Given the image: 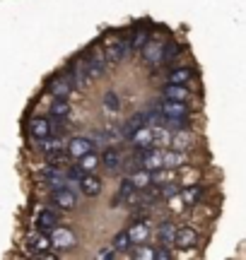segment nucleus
Listing matches in <instances>:
<instances>
[{
    "label": "nucleus",
    "mask_w": 246,
    "mask_h": 260,
    "mask_svg": "<svg viewBox=\"0 0 246 260\" xmlns=\"http://www.w3.org/2000/svg\"><path fill=\"white\" fill-rule=\"evenodd\" d=\"M82 63L87 65V70H89V75L92 77H104L106 70H109V58L102 53V51H95L92 56H85L82 58Z\"/></svg>",
    "instance_id": "3"
},
{
    "label": "nucleus",
    "mask_w": 246,
    "mask_h": 260,
    "mask_svg": "<svg viewBox=\"0 0 246 260\" xmlns=\"http://www.w3.org/2000/svg\"><path fill=\"white\" fill-rule=\"evenodd\" d=\"M68 113H70V106H68L66 99H56L51 106V116L53 118H68Z\"/></svg>",
    "instance_id": "29"
},
{
    "label": "nucleus",
    "mask_w": 246,
    "mask_h": 260,
    "mask_svg": "<svg viewBox=\"0 0 246 260\" xmlns=\"http://www.w3.org/2000/svg\"><path fill=\"white\" fill-rule=\"evenodd\" d=\"M140 51H142V63L150 65V68H160V60H162V44H157V41H147V44H145Z\"/></svg>",
    "instance_id": "11"
},
{
    "label": "nucleus",
    "mask_w": 246,
    "mask_h": 260,
    "mask_svg": "<svg viewBox=\"0 0 246 260\" xmlns=\"http://www.w3.org/2000/svg\"><path fill=\"white\" fill-rule=\"evenodd\" d=\"M97 164H99V157H97L95 152H87L85 157H80V167L85 169L87 174H92V171L97 169Z\"/></svg>",
    "instance_id": "30"
},
{
    "label": "nucleus",
    "mask_w": 246,
    "mask_h": 260,
    "mask_svg": "<svg viewBox=\"0 0 246 260\" xmlns=\"http://www.w3.org/2000/svg\"><path fill=\"white\" fill-rule=\"evenodd\" d=\"M46 154V164L48 167H66L70 161V154L68 149H51V152H44Z\"/></svg>",
    "instance_id": "24"
},
{
    "label": "nucleus",
    "mask_w": 246,
    "mask_h": 260,
    "mask_svg": "<svg viewBox=\"0 0 246 260\" xmlns=\"http://www.w3.org/2000/svg\"><path fill=\"white\" fill-rule=\"evenodd\" d=\"M203 193H205V190H203V188L200 186H191V188H181L179 190V195L181 198H183V203L186 205H196L200 200V198H203Z\"/></svg>",
    "instance_id": "25"
},
{
    "label": "nucleus",
    "mask_w": 246,
    "mask_h": 260,
    "mask_svg": "<svg viewBox=\"0 0 246 260\" xmlns=\"http://www.w3.org/2000/svg\"><path fill=\"white\" fill-rule=\"evenodd\" d=\"M147 234H150V224H147V219H140V222H135L131 229H128V236H131L133 246H135V243H145Z\"/></svg>",
    "instance_id": "23"
},
{
    "label": "nucleus",
    "mask_w": 246,
    "mask_h": 260,
    "mask_svg": "<svg viewBox=\"0 0 246 260\" xmlns=\"http://www.w3.org/2000/svg\"><path fill=\"white\" fill-rule=\"evenodd\" d=\"M174 236H176V224L174 222H162L160 226H157V239H160L162 246L171 248V246H174Z\"/></svg>",
    "instance_id": "20"
},
{
    "label": "nucleus",
    "mask_w": 246,
    "mask_h": 260,
    "mask_svg": "<svg viewBox=\"0 0 246 260\" xmlns=\"http://www.w3.org/2000/svg\"><path fill=\"white\" fill-rule=\"evenodd\" d=\"M145 125H150V116H147V111H138V113H133L131 118L126 121V125H123V138L126 140H131L135 133L140 128H145Z\"/></svg>",
    "instance_id": "6"
},
{
    "label": "nucleus",
    "mask_w": 246,
    "mask_h": 260,
    "mask_svg": "<svg viewBox=\"0 0 246 260\" xmlns=\"http://www.w3.org/2000/svg\"><path fill=\"white\" fill-rule=\"evenodd\" d=\"M162 96L164 99H176V102H186L191 96L189 87L186 84H174V82H167L162 87Z\"/></svg>",
    "instance_id": "13"
},
{
    "label": "nucleus",
    "mask_w": 246,
    "mask_h": 260,
    "mask_svg": "<svg viewBox=\"0 0 246 260\" xmlns=\"http://www.w3.org/2000/svg\"><path fill=\"white\" fill-rule=\"evenodd\" d=\"M128 53H131V44H128V39H114L111 48L106 51L109 65H111V63H121V60L128 56Z\"/></svg>",
    "instance_id": "12"
},
{
    "label": "nucleus",
    "mask_w": 246,
    "mask_h": 260,
    "mask_svg": "<svg viewBox=\"0 0 246 260\" xmlns=\"http://www.w3.org/2000/svg\"><path fill=\"white\" fill-rule=\"evenodd\" d=\"M51 135V121L48 118H32L29 121V138L32 140H41Z\"/></svg>",
    "instance_id": "15"
},
{
    "label": "nucleus",
    "mask_w": 246,
    "mask_h": 260,
    "mask_svg": "<svg viewBox=\"0 0 246 260\" xmlns=\"http://www.w3.org/2000/svg\"><path fill=\"white\" fill-rule=\"evenodd\" d=\"M48 248H51V239H48L46 234H32L27 241V253L29 255H46Z\"/></svg>",
    "instance_id": "8"
},
{
    "label": "nucleus",
    "mask_w": 246,
    "mask_h": 260,
    "mask_svg": "<svg viewBox=\"0 0 246 260\" xmlns=\"http://www.w3.org/2000/svg\"><path fill=\"white\" fill-rule=\"evenodd\" d=\"M162 164L164 169H179L186 164V152L179 149H169V152H162Z\"/></svg>",
    "instance_id": "22"
},
{
    "label": "nucleus",
    "mask_w": 246,
    "mask_h": 260,
    "mask_svg": "<svg viewBox=\"0 0 246 260\" xmlns=\"http://www.w3.org/2000/svg\"><path fill=\"white\" fill-rule=\"evenodd\" d=\"M191 142H193V138H191V130H174V135H171L169 140V147L171 149H179V152H186V149H191Z\"/></svg>",
    "instance_id": "17"
},
{
    "label": "nucleus",
    "mask_w": 246,
    "mask_h": 260,
    "mask_svg": "<svg viewBox=\"0 0 246 260\" xmlns=\"http://www.w3.org/2000/svg\"><path fill=\"white\" fill-rule=\"evenodd\" d=\"M48 92L53 94V99H68L75 92V82L70 75H56L48 80Z\"/></svg>",
    "instance_id": "2"
},
{
    "label": "nucleus",
    "mask_w": 246,
    "mask_h": 260,
    "mask_svg": "<svg viewBox=\"0 0 246 260\" xmlns=\"http://www.w3.org/2000/svg\"><path fill=\"white\" fill-rule=\"evenodd\" d=\"M155 106L160 109L167 118H191V109L186 102H176V99H160L155 102Z\"/></svg>",
    "instance_id": "1"
},
{
    "label": "nucleus",
    "mask_w": 246,
    "mask_h": 260,
    "mask_svg": "<svg viewBox=\"0 0 246 260\" xmlns=\"http://www.w3.org/2000/svg\"><path fill=\"white\" fill-rule=\"evenodd\" d=\"M85 174H87V171L80 167V164H77V167H70V169L66 171V176H68V181H70V183H77V181L85 176Z\"/></svg>",
    "instance_id": "31"
},
{
    "label": "nucleus",
    "mask_w": 246,
    "mask_h": 260,
    "mask_svg": "<svg viewBox=\"0 0 246 260\" xmlns=\"http://www.w3.org/2000/svg\"><path fill=\"white\" fill-rule=\"evenodd\" d=\"M114 251L116 253H128L133 248V241H131V236H128V232H121V234H116V239H114Z\"/></svg>",
    "instance_id": "27"
},
{
    "label": "nucleus",
    "mask_w": 246,
    "mask_h": 260,
    "mask_svg": "<svg viewBox=\"0 0 246 260\" xmlns=\"http://www.w3.org/2000/svg\"><path fill=\"white\" fill-rule=\"evenodd\" d=\"M181 51H183V46H179L176 41H164V44H162V60H160V65H171L176 58L181 56Z\"/></svg>",
    "instance_id": "18"
},
{
    "label": "nucleus",
    "mask_w": 246,
    "mask_h": 260,
    "mask_svg": "<svg viewBox=\"0 0 246 260\" xmlns=\"http://www.w3.org/2000/svg\"><path fill=\"white\" fill-rule=\"evenodd\" d=\"M56 226H58V214L53 212V210H41V212L37 214V229L41 234L53 232Z\"/></svg>",
    "instance_id": "14"
},
{
    "label": "nucleus",
    "mask_w": 246,
    "mask_h": 260,
    "mask_svg": "<svg viewBox=\"0 0 246 260\" xmlns=\"http://www.w3.org/2000/svg\"><path fill=\"white\" fill-rule=\"evenodd\" d=\"M155 258L169 260V258H171V248H167V246H160V248H155Z\"/></svg>",
    "instance_id": "32"
},
{
    "label": "nucleus",
    "mask_w": 246,
    "mask_h": 260,
    "mask_svg": "<svg viewBox=\"0 0 246 260\" xmlns=\"http://www.w3.org/2000/svg\"><path fill=\"white\" fill-rule=\"evenodd\" d=\"M196 70L193 68H171L167 73V82H174V84H186L193 80Z\"/></svg>",
    "instance_id": "21"
},
{
    "label": "nucleus",
    "mask_w": 246,
    "mask_h": 260,
    "mask_svg": "<svg viewBox=\"0 0 246 260\" xmlns=\"http://www.w3.org/2000/svg\"><path fill=\"white\" fill-rule=\"evenodd\" d=\"M75 234L70 232L68 226H56L53 229V236H51V248H58V251H68L75 246Z\"/></svg>",
    "instance_id": "5"
},
{
    "label": "nucleus",
    "mask_w": 246,
    "mask_h": 260,
    "mask_svg": "<svg viewBox=\"0 0 246 260\" xmlns=\"http://www.w3.org/2000/svg\"><path fill=\"white\" fill-rule=\"evenodd\" d=\"M150 41V31L147 29H138L131 39H128V44H131V51H140L145 44Z\"/></svg>",
    "instance_id": "26"
},
{
    "label": "nucleus",
    "mask_w": 246,
    "mask_h": 260,
    "mask_svg": "<svg viewBox=\"0 0 246 260\" xmlns=\"http://www.w3.org/2000/svg\"><path fill=\"white\" fill-rule=\"evenodd\" d=\"M99 161H102L104 169H109V171H118V169H121V152L111 145V147L104 149V154L99 157Z\"/></svg>",
    "instance_id": "19"
},
{
    "label": "nucleus",
    "mask_w": 246,
    "mask_h": 260,
    "mask_svg": "<svg viewBox=\"0 0 246 260\" xmlns=\"http://www.w3.org/2000/svg\"><path fill=\"white\" fill-rule=\"evenodd\" d=\"M118 109H121V99H118V94H116L114 89H109V92L104 94V111L116 113Z\"/></svg>",
    "instance_id": "28"
},
{
    "label": "nucleus",
    "mask_w": 246,
    "mask_h": 260,
    "mask_svg": "<svg viewBox=\"0 0 246 260\" xmlns=\"http://www.w3.org/2000/svg\"><path fill=\"white\" fill-rule=\"evenodd\" d=\"M53 203H56V207H60V210H75L77 198L68 186H60L53 190Z\"/></svg>",
    "instance_id": "9"
},
{
    "label": "nucleus",
    "mask_w": 246,
    "mask_h": 260,
    "mask_svg": "<svg viewBox=\"0 0 246 260\" xmlns=\"http://www.w3.org/2000/svg\"><path fill=\"white\" fill-rule=\"evenodd\" d=\"M41 181L44 183H48V186H53V188H60V186H73L70 181H68V176H66V171L60 167H46L44 169V174H41Z\"/></svg>",
    "instance_id": "7"
},
{
    "label": "nucleus",
    "mask_w": 246,
    "mask_h": 260,
    "mask_svg": "<svg viewBox=\"0 0 246 260\" xmlns=\"http://www.w3.org/2000/svg\"><path fill=\"white\" fill-rule=\"evenodd\" d=\"M174 246L181 248V251H191L198 246V232L193 226H181L176 229V236H174Z\"/></svg>",
    "instance_id": "4"
},
{
    "label": "nucleus",
    "mask_w": 246,
    "mask_h": 260,
    "mask_svg": "<svg viewBox=\"0 0 246 260\" xmlns=\"http://www.w3.org/2000/svg\"><path fill=\"white\" fill-rule=\"evenodd\" d=\"M97 258H116V251H114V246H109V248H104V251H99L97 253Z\"/></svg>",
    "instance_id": "33"
},
{
    "label": "nucleus",
    "mask_w": 246,
    "mask_h": 260,
    "mask_svg": "<svg viewBox=\"0 0 246 260\" xmlns=\"http://www.w3.org/2000/svg\"><path fill=\"white\" fill-rule=\"evenodd\" d=\"M66 149H68V154H70L73 159H80V157H85L87 152H92V149H95V142H92L89 138H73L66 145Z\"/></svg>",
    "instance_id": "10"
},
{
    "label": "nucleus",
    "mask_w": 246,
    "mask_h": 260,
    "mask_svg": "<svg viewBox=\"0 0 246 260\" xmlns=\"http://www.w3.org/2000/svg\"><path fill=\"white\" fill-rule=\"evenodd\" d=\"M77 186L85 195H99L102 193V178L95 174H85V176L77 181Z\"/></svg>",
    "instance_id": "16"
}]
</instances>
